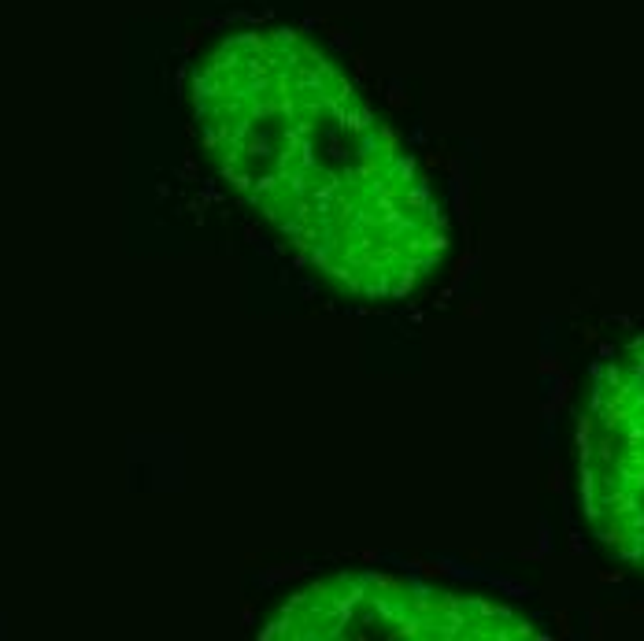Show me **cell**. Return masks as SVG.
<instances>
[{"label": "cell", "mask_w": 644, "mask_h": 641, "mask_svg": "<svg viewBox=\"0 0 644 641\" xmlns=\"http://www.w3.org/2000/svg\"><path fill=\"white\" fill-rule=\"evenodd\" d=\"M211 170L300 267L356 301H411L459 241L445 189L359 74L285 23H233L193 63Z\"/></svg>", "instance_id": "1"}, {"label": "cell", "mask_w": 644, "mask_h": 641, "mask_svg": "<svg viewBox=\"0 0 644 641\" xmlns=\"http://www.w3.org/2000/svg\"><path fill=\"white\" fill-rule=\"evenodd\" d=\"M256 634L271 641H522L548 638L552 619L497 586L334 563L271 590Z\"/></svg>", "instance_id": "2"}, {"label": "cell", "mask_w": 644, "mask_h": 641, "mask_svg": "<svg viewBox=\"0 0 644 641\" xmlns=\"http://www.w3.org/2000/svg\"><path fill=\"white\" fill-rule=\"evenodd\" d=\"M574 511L600 556L644 579V326L589 363L574 408Z\"/></svg>", "instance_id": "3"}]
</instances>
